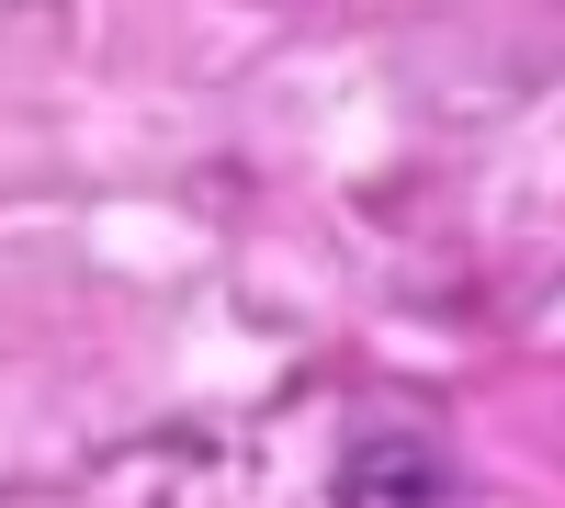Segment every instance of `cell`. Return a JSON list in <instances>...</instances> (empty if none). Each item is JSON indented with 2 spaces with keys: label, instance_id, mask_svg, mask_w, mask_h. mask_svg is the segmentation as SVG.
<instances>
[{
  "label": "cell",
  "instance_id": "6da1fadb",
  "mask_svg": "<svg viewBox=\"0 0 565 508\" xmlns=\"http://www.w3.org/2000/svg\"><path fill=\"white\" fill-rule=\"evenodd\" d=\"M452 497V452L430 430H362L340 452V508H441Z\"/></svg>",
  "mask_w": 565,
  "mask_h": 508
}]
</instances>
